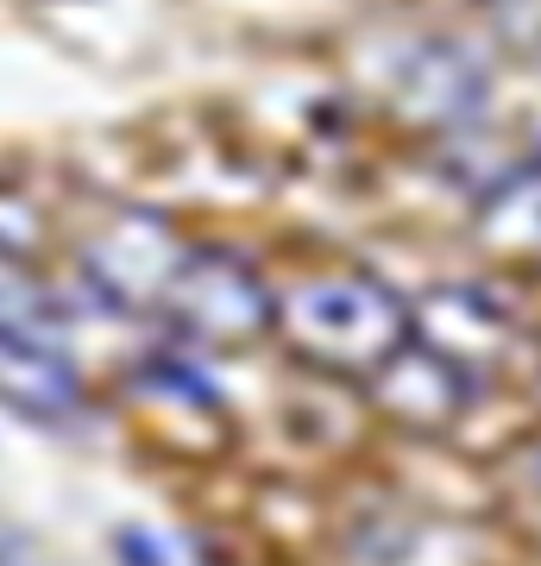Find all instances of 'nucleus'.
Here are the masks:
<instances>
[{
  "instance_id": "nucleus-2",
  "label": "nucleus",
  "mask_w": 541,
  "mask_h": 566,
  "mask_svg": "<svg viewBox=\"0 0 541 566\" xmlns=\"http://www.w3.org/2000/svg\"><path fill=\"white\" fill-rule=\"evenodd\" d=\"M158 315L177 327L189 346H252L278 327V296L264 290V277L246 259L221 252V245H183L177 271L164 283Z\"/></svg>"
},
{
  "instance_id": "nucleus-1",
  "label": "nucleus",
  "mask_w": 541,
  "mask_h": 566,
  "mask_svg": "<svg viewBox=\"0 0 541 566\" xmlns=\"http://www.w3.org/2000/svg\"><path fill=\"white\" fill-rule=\"evenodd\" d=\"M278 334L321 371L378 378L409 353L416 315L378 277H309L278 296Z\"/></svg>"
},
{
  "instance_id": "nucleus-4",
  "label": "nucleus",
  "mask_w": 541,
  "mask_h": 566,
  "mask_svg": "<svg viewBox=\"0 0 541 566\" xmlns=\"http://www.w3.org/2000/svg\"><path fill=\"white\" fill-rule=\"evenodd\" d=\"M0 403L39 428H76L89 416L82 371L70 365L58 334L0 327Z\"/></svg>"
},
{
  "instance_id": "nucleus-5",
  "label": "nucleus",
  "mask_w": 541,
  "mask_h": 566,
  "mask_svg": "<svg viewBox=\"0 0 541 566\" xmlns=\"http://www.w3.org/2000/svg\"><path fill=\"white\" fill-rule=\"evenodd\" d=\"M479 227L503 252H541V158L491 189V202L479 208Z\"/></svg>"
},
{
  "instance_id": "nucleus-6",
  "label": "nucleus",
  "mask_w": 541,
  "mask_h": 566,
  "mask_svg": "<svg viewBox=\"0 0 541 566\" xmlns=\"http://www.w3.org/2000/svg\"><path fill=\"white\" fill-rule=\"evenodd\" d=\"M0 327L58 334V296L39 283V271L20 259V245L0 240Z\"/></svg>"
},
{
  "instance_id": "nucleus-7",
  "label": "nucleus",
  "mask_w": 541,
  "mask_h": 566,
  "mask_svg": "<svg viewBox=\"0 0 541 566\" xmlns=\"http://www.w3.org/2000/svg\"><path fill=\"white\" fill-rule=\"evenodd\" d=\"M114 560L121 566H221L196 535L158 528V523H126L121 535H114Z\"/></svg>"
},
{
  "instance_id": "nucleus-3",
  "label": "nucleus",
  "mask_w": 541,
  "mask_h": 566,
  "mask_svg": "<svg viewBox=\"0 0 541 566\" xmlns=\"http://www.w3.org/2000/svg\"><path fill=\"white\" fill-rule=\"evenodd\" d=\"M177 259L183 245L170 240V227L152 221V214H126L107 233H95V245L82 252V277H89V290L101 303L133 308V315L139 308L158 315V296L170 283V271H177Z\"/></svg>"
}]
</instances>
